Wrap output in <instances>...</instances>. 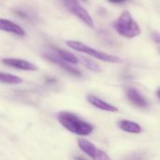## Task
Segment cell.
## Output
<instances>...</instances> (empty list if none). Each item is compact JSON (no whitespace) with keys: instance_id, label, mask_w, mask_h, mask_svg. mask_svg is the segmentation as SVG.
<instances>
[{"instance_id":"cell-1","label":"cell","mask_w":160,"mask_h":160,"mask_svg":"<svg viewBox=\"0 0 160 160\" xmlns=\"http://www.w3.org/2000/svg\"><path fill=\"white\" fill-rule=\"evenodd\" d=\"M57 120L66 129L80 136H88L94 130L92 125L80 119L76 114L69 112H59L57 114Z\"/></svg>"},{"instance_id":"cell-2","label":"cell","mask_w":160,"mask_h":160,"mask_svg":"<svg viewBox=\"0 0 160 160\" xmlns=\"http://www.w3.org/2000/svg\"><path fill=\"white\" fill-rule=\"evenodd\" d=\"M114 28L118 34L125 38H132L141 34V29L128 11H124L114 22Z\"/></svg>"},{"instance_id":"cell-3","label":"cell","mask_w":160,"mask_h":160,"mask_svg":"<svg viewBox=\"0 0 160 160\" xmlns=\"http://www.w3.org/2000/svg\"><path fill=\"white\" fill-rule=\"evenodd\" d=\"M66 44L77 52L86 53V54L93 56L95 58H98L101 61H105V62H109V63H121L122 62V59L116 55H112V54H109V53H106V52H103L100 51H97V50L93 49L92 47H90L82 42L77 41V40H67Z\"/></svg>"},{"instance_id":"cell-4","label":"cell","mask_w":160,"mask_h":160,"mask_svg":"<svg viewBox=\"0 0 160 160\" xmlns=\"http://www.w3.org/2000/svg\"><path fill=\"white\" fill-rule=\"evenodd\" d=\"M65 7L74 15H76L80 20H82L87 26L94 27V21L87 10L82 7L77 0H63Z\"/></svg>"},{"instance_id":"cell-5","label":"cell","mask_w":160,"mask_h":160,"mask_svg":"<svg viewBox=\"0 0 160 160\" xmlns=\"http://www.w3.org/2000/svg\"><path fill=\"white\" fill-rule=\"evenodd\" d=\"M78 145L80 147V149L85 154L87 155L89 158H93L95 160H109L110 157H108L106 155V153H104L103 151L98 149L92 142H90L89 141L85 140V139H79L78 140Z\"/></svg>"},{"instance_id":"cell-6","label":"cell","mask_w":160,"mask_h":160,"mask_svg":"<svg viewBox=\"0 0 160 160\" xmlns=\"http://www.w3.org/2000/svg\"><path fill=\"white\" fill-rule=\"evenodd\" d=\"M42 55H43V57H44L45 59H47L48 61L52 62L53 64H55V65H57V66L61 67L62 68H64L66 71H68V72L71 73L72 75H75V76H81V74H82V73H81V71H80L78 68H73V67L71 66V64H70V63H68V62L65 61L63 58H61V57L56 53V52H52L47 51V52H44L42 53Z\"/></svg>"},{"instance_id":"cell-7","label":"cell","mask_w":160,"mask_h":160,"mask_svg":"<svg viewBox=\"0 0 160 160\" xmlns=\"http://www.w3.org/2000/svg\"><path fill=\"white\" fill-rule=\"evenodd\" d=\"M2 63L6 66L17 68V69H22V70H29V71H35L38 69V67L23 59H18V58H3Z\"/></svg>"},{"instance_id":"cell-8","label":"cell","mask_w":160,"mask_h":160,"mask_svg":"<svg viewBox=\"0 0 160 160\" xmlns=\"http://www.w3.org/2000/svg\"><path fill=\"white\" fill-rule=\"evenodd\" d=\"M87 98V101L93 105L94 107L99 109V110H102V111H106V112H118V109L115 107V106H112L111 105L110 103L102 100L101 98L96 97V96H93V95H88L86 97Z\"/></svg>"},{"instance_id":"cell-9","label":"cell","mask_w":160,"mask_h":160,"mask_svg":"<svg viewBox=\"0 0 160 160\" xmlns=\"http://www.w3.org/2000/svg\"><path fill=\"white\" fill-rule=\"evenodd\" d=\"M0 29L2 31H6L20 37L25 36V31L17 23L9 21V20H6V19H1L0 20Z\"/></svg>"},{"instance_id":"cell-10","label":"cell","mask_w":160,"mask_h":160,"mask_svg":"<svg viewBox=\"0 0 160 160\" xmlns=\"http://www.w3.org/2000/svg\"><path fill=\"white\" fill-rule=\"evenodd\" d=\"M127 96L128 99L136 106L140 108H145L148 105V102L144 97L141 95V93L135 88H128L127 91Z\"/></svg>"},{"instance_id":"cell-11","label":"cell","mask_w":160,"mask_h":160,"mask_svg":"<svg viewBox=\"0 0 160 160\" xmlns=\"http://www.w3.org/2000/svg\"><path fill=\"white\" fill-rule=\"evenodd\" d=\"M119 128L128 133H133V134H138L142 132V128L139 124L130 121V120H122L119 122Z\"/></svg>"},{"instance_id":"cell-12","label":"cell","mask_w":160,"mask_h":160,"mask_svg":"<svg viewBox=\"0 0 160 160\" xmlns=\"http://www.w3.org/2000/svg\"><path fill=\"white\" fill-rule=\"evenodd\" d=\"M0 81L2 83H7V84H19L23 82V80L20 77L5 72H1Z\"/></svg>"},{"instance_id":"cell-13","label":"cell","mask_w":160,"mask_h":160,"mask_svg":"<svg viewBox=\"0 0 160 160\" xmlns=\"http://www.w3.org/2000/svg\"><path fill=\"white\" fill-rule=\"evenodd\" d=\"M54 51L65 61H67L70 64H78L79 63V58L76 55H74L72 52L66 51V50H62V49H55Z\"/></svg>"},{"instance_id":"cell-14","label":"cell","mask_w":160,"mask_h":160,"mask_svg":"<svg viewBox=\"0 0 160 160\" xmlns=\"http://www.w3.org/2000/svg\"><path fill=\"white\" fill-rule=\"evenodd\" d=\"M82 64L90 70H93L95 72H99L101 71V68L99 67V65H98L96 62H94L93 60H90V59H87V58H84L82 57Z\"/></svg>"},{"instance_id":"cell-15","label":"cell","mask_w":160,"mask_h":160,"mask_svg":"<svg viewBox=\"0 0 160 160\" xmlns=\"http://www.w3.org/2000/svg\"><path fill=\"white\" fill-rule=\"evenodd\" d=\"M152 38H153V39H154L156 42H158V43H160V34L159 33H154V34L152 35Z\"/></svg>"},{"instance_id":"cell-16","label":"cell","mask_w":160,"mask_h":160,"mask_svg":"<svg viewBox=\"0 0 160 160\" xmlns=\"http://www.w3.org/2000/svg\"><path fill=\"white\" fill-rule=\"evenodd\" d=\"M108 1L111 3H113V4H121V3L126 2L127 0H108Z\"/></svg>"},{"instance_id":"cell-17","label":"cell","mask_w":160,"mask_h":160,"mask_svg":"<svg viewBox=\"0 0 160 160\" xmlns=\"http://www.w3.org/2000/svg\"><path fill=\"white\" fill-rule=\"evenodd\" d=\"M157 95H158V97L159 98V99H160V88L158 90V92H157Z\"/></svg>"},{"instance_id":"cell-18","label":"cell","mask_w":160,"mask_h":160,"mask_svg":"<svg viewBox=\"0 0 160 160\" xmlns=\"http://www.w3.org/2000/svg\"><path fill=\"white\" fill-rule=\"evenodd\" d=\"M82 2H87L88 0H82Z\"/></svg>"}]
</instances>
